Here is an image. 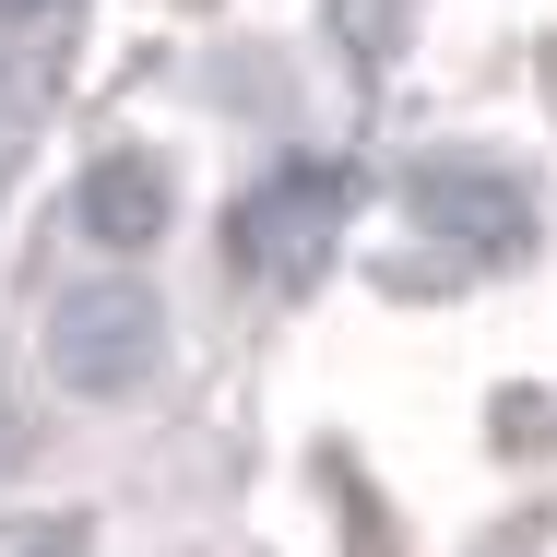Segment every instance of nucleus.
<instances>
[{
	"label": "nucleus",
	"instance_id": "f257e3e1",
	"mask_svg": "<svg viewBox=\"0 0 557 557\" xmlns=\"http://www.w3.org/2000/svg\"><path fill=\"white\" fill-rule=\"evenodd\" d=\"M154 344H166V321H154V297L131 285V273H96V285H72L60 309H48V368L72 380V392H143L154 380Z\"/></svg>",
	"mask_w": 557,
	"mask_h": 557
},
{
	"label": "nucleus",
	"instance_id": "f03ea898",
	"mask_svg": "<svg viewBox=\"0 0 557 557\" xmlns=\"http://www.w3.org/2000/svg\"><path fill=\"white\" fill-rule=\"evenodd\" d=\"M72 225L96 237V249H154L166 237V166L154 154H108V166H84V190H72Z\"/></svg>",
	"mask_w": 557,
	"mask_h": 557
},
{
	"label": "nucleus",
	"instance_id": "7ed1b4c3",
	"mask_svg": "<svg viewBox=\"0 0 557 557\" xmlns=\"http://www.w3.org/2000/svg\"><path fill=\"white\" fill-rule=\"evenodd\" d=\"M321 214H333V178H309V166H297L285 190H261V202L237 214V261H273V249H285V273H297V261L321 249Z\"/></svg>",
	"mask_w": 557,
	"mask_h": 557
}]
</instances>
